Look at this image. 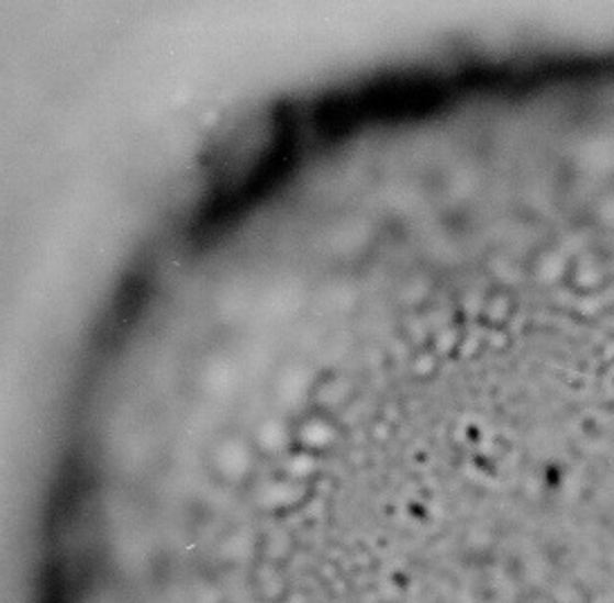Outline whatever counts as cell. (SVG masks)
Masks as SVG:
<instances>
[{
	"mask_svg": "<svg viewBox=\"0 0 614 603\" xmlns=\"http://www.w3.org/2000/svg\"><path fill=\"white\" fill-rule=\"evenodd\" d=\"M257 457L255 442L244 439L239 435H232L221 439L212 453V467L219 480L225 482H242L250 476L253 464Z\"/></svg>",
	"mask_w": 614,
	"mask_h": 603,
	"instance_id": "1",
	"label": "cell"
},
{
	"mask_svg": "<svg viewBox=\"0 0 614 603\" xmlns=\"http://www.w3.org/2000/svg\"><path fill=\"white\" fill-rule=\"evenodd\" d=\"M336 437L338 433L334 422H331L328 412L320 407H313L302 422H298V426H293V446L309 457L326 453L336 444Z\"/></svg>",
	"mask_w": 614,
	"mask_h": 603,
	"instance_id": "2",
	"label": "cell"
},
{
	"mask_svg": "<svg viewBox=\"0 0 614 603\" xmlns=\"http://www.w3.org/2000/svg\"><path fill=\"white\" fill-rule=\"evenodd\" d=\"M567 280L577 282V291L581 293H594L610 284L612 280V264L610 257H605L601 250L590 248L583 255H579L570 270H567Z\"/></svg>",
	"mask_w": 614,
	"mask_h": 603,
	"instance_id": "3",
	"label": "cell"
},
{
	"mask_svg": "<svg viewBox=\"0 0 614 603\" xmlns=\"http://www.w3.org/2000/svg\"><path fill=\"white\" fill-rule=\"evenodd\" d=\"M517 300L515 293L506 287H493L480 309V320L491 330H502L504 324L515 315Z\"/></svg>",
	"mask_w": 614,
	"mask_h": 603,
	"instance_id": "4",
	"label": "cell"
}]
</instances>
